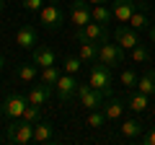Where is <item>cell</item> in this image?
<instances>
[{
  "label": "cell",
  "instance_id": "obj_22",
  "mask_svg": "<svg viewBox=\"0 0 155 145\" xmlns=\"http://www.w3.org/2000/svg\"><path fill=\"white\" fill-rule=\"evenodd\" d=\"M91 18L106 26V23L114 21V13H111V8H109V5H91Z\"/></svg>",
  "mask_w": 155,
  "mask_h": 145
},
{
  "label": "cell",
  "instance_id": "obj_7",
  "mask_svg": "<svg viewBox=\"0 0 155 145\" xmlns=\"http://www.w3.org/2000/svg\"><path fill=\"white\" fill-rule=\"evenodd\" d=\"M78 99H80V104L85 106V109H101L104 106V101H106V96L104 93H98V91L93 88V86H88V83H78Z\"/></svg>",
  "mask_w": 155,
  "mask_h": 145
},
{
  "label": "cell",
  "instance_id": "obj_8",
  "mask_svg": "<svg viewBox=\"0 0 155 145\" xmlns=\"http://www.w3.org/2000/svg\"><path fill=\"white\" fill-rule=\"evenodd\" d=\"M78 39H80V42H96V44H101V42L109 39V31H106L104 23L91 21V23H85L83 29H78Z\"/></svg>",
  "mask_w": 155,
  "mask_h": 145
},
{
  "label": "cell",
  "instance_id": "obj_34",
  "mask_svg": "<svg viewBox=\"0 0 155 145\" xmlns=\"http://www.w3.org/2000/svg\"><path fill=\"white\" fill-rule=\"evenodd\" d=\"M3 65H5V57H3V55H0V70H3Z\"/></svg>",
  "mask_w": 155,
  "mask_h": 145
},
{
  "label": "cell",
  "instance_id": "obj_29",
  "mask_svg": "<svg viewBox=\"0 0 155 145\" xmlns=\"http://www.w3.org/2000/svg\"><path fill=\"white\" fill-rule=\"evenodd\" d=\"M132 60L134 62H150V47H145V44H137V47H132Z\"/></svg>",
  "mask_w": 155,
  "mask_h": 145
},
{
  "label": "cell",
  "instance_id": "obj_3",
  "mask_svg": "<svg viewBox=\"0 0 155 145\" xmlns=\"http://www.w3.org/2000/svg\"><path fill=\"white\" fill-rule=\"evenodd\" d=\"M5 140L16 145L34 143V124H28L26 119H11L5 124Z\"/></svg>",
  "mask_w": 155,
  "mask_h": 145
},
{
  "label": "cell",
  "instance_id": "obj_15",
  "mask_svg": "<svg viewBox=\"0 0 155 145\" xmlns=\"http://www.w3.org/2000/svg\"><path fill=\"white\" fill-rule=\"evenodd\" d=\"M16 44L21 47V49H34V47H36V29L34 26H21L16 31Z\"/></svg>",
  "mask_w": 155,
  "mask_h": 145
},
{
  "label": "cell",
  "instance_id": "obj_14",
  "mask_svg": "<svg viewBox=\"0 0 155 145\" xmlns=\"http://www.w3.org/2000/svg\"><path fill=\"white\" fill-rule=\"evenodd\" d=\"M52 91H54V86H47V83H39V86H34L31 91H28V104H34V106H44L47 104V99L52 96Z\"/></svg>",
  "mask_w": 155,
  "mask_h": 145
},
{
  "label": "cell",
  "instance_id": "obj_28",
  "mask_svg": "<svg viewBox=\"0 0 155 145\" xmlns=\"http://www.w3.org/2000/svg\"><path fill=\"white\" fill-rule=\"evenodd\" d=\"M21 119H26L28 124H36V122H41V106H34V104H28Z\"/></svg>",
  "mask_w": 155,
  "mask_h": 145
},
{
  "label": "cell",
  "instance_id": "obj_27",
  "mask_svg": "<svg viewBox=\"0 0 155 145\" xmlns=\"http://www.w3.org/2000/svg\"><path fill=\"white\" fill-rule=\"evenodd\" d=\"M62 65H65V72H72V75H75V72L80 70V67H83L85 62L80 60V57H75V55H65V60H62Z\"/></svg>",
  "mask_w": 155,
  "mask_h": 145
},
{
  "label": "cell",
  "instance_id": "obj_20",
  "mask_svg": "<svg viewBox=\"0 0 155 145\" xmlns=\"http://www.w3.org/2000/svg\"><path fill=\"white\" fill-rule=\"evenodd\" d=\"M129 26L137 29V31H145V29H150V16H147V5L137 8V11L132 13V18H129Z\"/></svg>",
  "mask_w": 155,
  "mask_h": 145
},
{
  "label": "cell",
  "instance_id": "obj_11",
  "mask_svg": "<svg viewBox=\"0 0 155 145\" xmlns=\"http://www.w3.org/2000/svg\"><path fill=\"white\" fill-rule=\"evenodd\" d=\"M70 21L75 23L78 29H83L85 23L93 21V18H91V5H88V0H72V3H70Z\"/></svg>",
  "mask_w": 155,
  "mask_h": 145
},
{
  "label": "cell",
  "instance_id": "obj_1",
  "mask_svg": "<svg viewBox=\"0 0 155 145\" xmlns=\"http://www.w3.org/2000/svg\"><path fill=\"white\" fill-rule=\"evenodd\" d=\"M39 23H41L47 31H60V26L65 23V11H62L60 0L44 3V8L39 11Z\"/></svg>",
  "mask_w": 155,
  "mask_h": 145
},
{
  "label": "cell",
  "instance_id": "obj_13",
  "mask_svg": "<svg viewBox=\"0 0 155 145\" xmlns=\"http://www.w3.org/2000/svg\"><path fill=\"white\" fill-rule=\"evenodd\" d=\"M119 132H122V137H127V140H137L140 135L145 132V122H142V119H137V117H129V119H124V122H122Z\"/></svg>",
  "mask_w": 155,
  "mask_h": 145
},
{
  "label": "cell",
  "instance_id": "obj_24",
  "mask_svg": "<svg viewBox=\"0 0 155 145\" xmlns=\"http://www.w3.org/2000/svg\"><path fill=\"white\" fill-rule=\"evenodd\" d=\"M106 122H109V119H106V114L101 112V109H91L88 117H85V124H88V127H93V130H101Z\"/></svg>",
  "mask_w": 155,
  "mask_h": 145
},
{
  "label": "cell",
  "instance_id": "obj_36",
  "mask_svg": "<svg viewBox=\"0 0 155 145\" xmlns=\"http://www.w3.org/2000/svg\"><path fill=\"white\" fill-rule=\"evenodd\" d=\"M3 8H5V0H0V11H3Z\"/></svg>",
  "mask_w": 155,
  "mask_h": 145
},
{
  "label": "cell",
  "instance_id": "obj_19",
  "mask_svg": "<svg viewBox=\"0 0 155 145\" xmlns=\"http://www.w3.org/2000/svg\"><path fill=\"white\" fill-rule=\"evenodd\" d=\"M54 137V130H52L49 122H36L34 124V143H49V140Z\"/></svg>",
  "mask_w": 155,
  "mask_h": 145
},
{
  "label": "cell",
  "instance_id": "obj_5",
  "mask_svg": "<svg viewBox=\"0 0 155 145\" xmlns=\"http://www.w3.org/2000/svg\"><path fill=\"white\" fill-rule=\"evenodd\" d=\"M54 91H57V99H60L62 104H70V101L78 96V80H75V75H72V72L60 75V80L54 83Z\"/></svg>",
  "mask_w": 155,
  "mask_h": 145
},
{
  "label": "cell",
  "instance_id": "obj_23",
  "mask_svg": "<svg viewBox=\"0 0 155 145\" xmlns=\"http://www.w3.org/2000/svg\"><path fill=\"white\" fill-rule=\"evenodd\" d=\"M36 62H23V65L16 67V75L18 80H23V83H31V80H36Z\"/></svg>",
  "mask_w": 155,
  "mask_h": 145
},
{
  "label": "cell",
  "instance_id": "obj_33",
  "mask_svg": "<svg viewBox=\"0 0 155 145\" xmlns=\"http://www.w3.org/2000/svg\"><path fill=\"white\" fill-rule=\"evenodd\" d=\"M147 34H150V42H153V44H155V23H153V26L147 29Z\"/></svg>",
  "mask_w": 155,
  "mask_h": 145
},
{
  "label": "cell",
  "instance_id": "obj_35",
  "mask_svg": "<svg viewBox=\"0 0 155 145\" xmlns=\"http://www.w3.org/2000/svg\"><path fill=\"white\" fill-rule=\"evenodd\" d=\"M3 117H5V109H3V106H0V119H3Z\"/></svg>",
  "mask_w": 155,
  "mask_h": 145
},
{
  "label": "cell",
  "instance_id": "obj_21",
  "mask_svg": "<svg viewBox=\"0 0 155 145\" xmlns=\"http://www.w3.org/2000/svg\"><path fill=\"white\" fill-rule=\"evenodd\" d=\"M137 91H140V93H147V96L155 93V70H147L145 75H140V80H137Z\"/></svg>",
  "mask_w": 155,
  "mask_h": 145
},
{
  "label": "cell",
  "instance_id": "obj_25",
  "mask_svg": "<svg viewBox=\"0 0 155 145\" xmlns=\"http://www.w3.org/2000/svg\"><path fill=\"white\" fill-rule=\"evenodd\" d=\"M60 67L57 65H49V67H41V83H47V86H54L57 80H60Z\"/></svg>",
  "mask_w": 155,
  "mask_h": 145
},
{
  "label": "cell",
  "instance_id": "obj_17",
  "mask_svg": "<svg viewBox=\"0 0 155 145\" xmlns=\"http://www.w3.org/2000/svg\"><path fill=\"white\" fill-rule=\"evenodd\" d=\"M78 57L88 65L98 62V44L96 42H80V49H78Z\"/></svg>",
  "mask_w": 155,
  "mask_h": 145
},
{
  "label": "cell",
  "instance_id": "obj_16",
  "mask_svg": "<svg viewBox=\"0 0 155 145\" xmlns=\"http://www.w3.org/2000/svg\"><path fill=\"white\" fill-rule=\"evenodd\" d=\"M31 62H36L39 67H49V65H54V49H52V47H47V44L34 47V49H31Z\"/></svg>",
  "mask_w": 155,
  "mask_h": 145
},
{
  "label": "cell",
  "instance_id": "obj_31",
  "mask_svg": "<svg viewBox=\"0 0 155 145\" xmlns=\"http://www.w3.org/2000/svg\"><path fill=\"white\" fill-rule=\"evenodd\" d=\"M140 140H142L145 145H155V127L153 130H145V132L140 135Z\"/></svg>",
  "mask_w": 155,
  "mask_h": 145
},
{
  "label": "cell",
  "instance_id": "obj_18",
  "mask_svg": "<svg viewBox=\"0 0 155 145\" xmlns=\"http://www.w3.org/2000/svg\"><path fill=\"white\" fill-rule=\"evenodd\" d=\"M127 106L132 109V112H145V109L150 106V96L147 93H140V91L134 88L132 93L127 96Z\"/></svg>",
  "mask_w": 155,
  "mask_h": 145
},
{
  "label": "cell",
  "instance_id": "obj_6",
  "mask_svg": "<svg viewBox=\"0 0 155 145\" xmlns=\"http://www.w3.org/2000/svg\"><path fill=\"white\" fill-rule=\"evenodd\" d=\"M142 5H147V3H142V0H114V5H111L114 21H119V23H129L132 13L137 11V8H142Z\"/></svg>",
  "mask_w": 155,
  "mask_h": 145
},
{
  "label": "cell",
  "instance_id": "obj_30",
  "mask_svg": "<svg viewBox=\"0 0 155 145\" xmlns=\"http://www.w3.org/2000/svg\"><path fill=\"white\" fill-rule=\"evenodd\" d=\"M47 0H23V8L26 11H41Z\"/></svg>",
  "mask_w": 155,
  "mask_h": 145
},
{
  "label": "cell",
  "instance_id": "obj_2",
  "mask_svg": "<svg viewBox=\"0 0 155 145\" xmlns=\"http://www.w3.org/2000/svg\"><path fill=\"white\" fill-rule=\"evenodd\" d=\"M88 86H93V88L98 91V93H104L106 99L114 96V91H111V67L101 65V62H93V67H91V72H88Z\"/></svg>",
  "mask_w": 155,
  "mask_h": 145
},
{
  "label": "cell",
  "instance_id": "obj_12",
  "mask_svg": "<svg viewBox=\"0 0 155 145\" xmlns=\"http://www.w3.org/2000/svg\"><path fill=\"white\" fill-rule=\"evenodd\" d=\"M124 109H127V101L116 99V96H109V99L104 101V106H101V112L106 114V119H109V122H116V119L124 114Z\"/></svg>",
  "mask_w": 155,
  "mask_h": 145
},
{
  "label": "cell",
  "instance_id": "obj_10",
  "mask_svg": "<svg viewBox=\"0 0 155 145\" xmlns=\"http://www.w3.org/2000/svg\"><path fill=\"white\" fill-rule=\"evenodd\" d=\"M114 42L119 47H124V49H132V47L140 44V34H137V29L127 26V23H119L114 29Z\"/></svg>",
  "mask_w": 155,
  "mask_h": 145
},
{
  "label": "cell",
  "instance_id": "obj_4",
  "mask_svg": "<svg viewBox=\"0 0 155 145\" xmlns=\"http://www.w3.org/2000/svg\"><path fill=\"white\" fill-rule=\"evenodd\" d=\"M98 62L109 67H119L124 62V47H119L116 42H101L98 44Z\"/></svg>",
  "mask_w": 155,
  "mask_h": 145
},
{
  "label": "cell",
  "instance_id": "obj_32",
  "mask_svg": "<svg viewBox=\"0 0 155 145\" xmlns=\"http://www.w3.org/2000/svg\"><path fill=\"white\" fill-rule=\"evenodd\" d=\"M91 5H109V3H114V0H88Z\"/></svg>",
  "mask_w": 155,
  "mask_h": 145
},
{
  "label": "cell",
  "instance_id": "obj_9",
  "mask_svg": "<svg viewBox=\"0 0 155 145\" xmlns=\"http://www.w3.org/2000/svg\"><path fill=\"white\" fill-rule=\"evenodd\" d=\"M26 106H28V99L23 93H8L3 109H5V117L8 119H21L23 112H26Z\"/></svg>",
  "mask_w": 155,
  "mask_h": 145
},
{
  "label": "cell",
  "instance_id": "obj_26",
  "mask_svg": "<svg viewBox=\"0 0 155 145\" xmlns=\"http://www.w3.org/2000/svg\"><path fill=\"white\" fill-rule=\"evenodd\" d=\"M119 80H122V86H124L127 91H132V88H137V80H140V75H137L134 70H122Z\"/></svg>",
  "mask_w": 155,
  "mask_h": 145
}]
</instances>
